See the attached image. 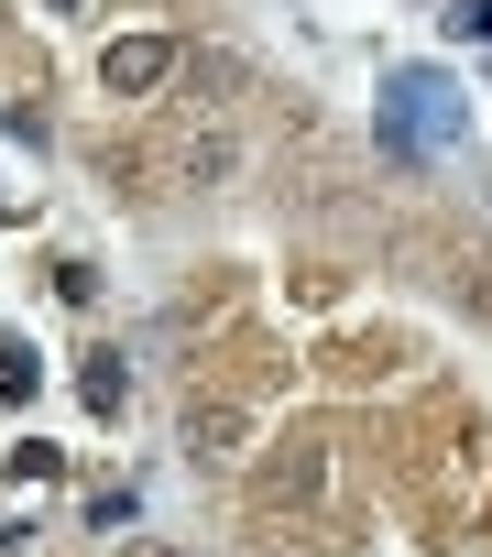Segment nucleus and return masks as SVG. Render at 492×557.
<instances>
[{
	"label": "nucleus",
	"mask_w": 492,
	"mask_h": 557,
	"mask_svg": "<svg viewBox=\"0 0 492 557\" xmlns=\"http://www.w3.org/2000/svg\"><path fill=\"white\" fill-rule=\"evenodd\" d=\"M164 66H175V45H164V34H132V45H110V66H99V77H110L121 99H143Z\"/></svg>",
	"instance_id": "f257e3e1"
},
{
	"label": "nucleus",
	"mask_w": 492,
	"mask_h": 557,
	"mask_svg": "<svg viewBox=\"0 0 492 557\" xmlns=\"http://www.w3.org/2000/svg\"><path fill=\"white\" fill-rule=\"evenodd\" d=\"M77 394H88L99 416H121V405H132V372H121V350H88V372H77Z\"/></svg>",
	"instance_id": "f03ea898"
},
{
	"label": "nucleus",
	"mask_w": 492,
	"mask_h": 557,
	"mask_svg": "<svg viewBox=\"0 0 492 557\" xmlns=\"http://www.w3.org/2000/svg\"><path fill=\"white\" fill-rule=\"evenodd\" d=\"M0 394H12V405H34V394H45V361H34V339H0Z\"/></svg>",
	"instance_id": "7ed1b4c3"
},
{
	"label": "nucleus",
	"mask_w": 492,
	"mask_h": 557,
	"mask_svg": "<svg viewBox=\"0 0 492 557\" xmlns=\"http://www.w3.org/2000/svg\"><path fill=\"white\" fill-rule=\"evenodd\" d=\"M186 448H208V459L241 448V416H186Z\"/></svg>",
	"instance_id": "20e7f679"
},
{
	"label": "nucleus",
	"mask_w": 492,
	"mask_h": 557,
	"mask_svg": "<svg viewBox=\"0 0 492 557\" xmlns=\"http://www.w3.org/2000/svg\"><path fill=\"white\" fill-rule=\"evenodd\" d=\"M132 557H175V546H132Z\"/></svg>",
	"instance_id": "39448f33"
},
{
	"label": "nucleus",
	"mask_w": 492,
	"mask_h": 557,
	"mask_svg": "<svg viewBox=\"0 0 492 557\" xmlns=\"http://www.w3.org/2000/svg\"><path fill=\"white\" fill-rule=\"evenodd\" d=\"M56 12H66V0H56Z\"/></svg>",
	"instance_id": "423d86ee"
}]
</instances>
